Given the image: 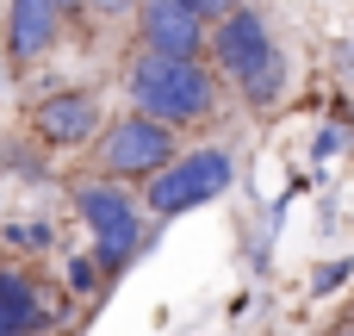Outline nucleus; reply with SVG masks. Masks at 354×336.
Here are the masks:
<instances>
[{"instance_id":"16","label":"nucleus","mask_w":354,"mask_h":336,"mask_svg":"<svg viewBox=\"0 0 354 336\" xmlns=\"http://www.w3.org/2000/svg\"><path fill=\"white\" fill-rule=\"evenodd\" d=\"M56 6H62V19H68V25H81V19H87V0H56Z\"/></svg>"},{"instance_id":"4","label":"nucleus","mask_w":354,"mask_h":336,"mask_svg":"<svg viewBox=\"0 0 354 336\" xmlns=\"http://www.w3.org/2000/svg\"><path fill=\"white\" fill-rule=\"evenodd\" d=\"M230 181H236V156H230L224 143H199V150H180L174 162H162L137 193H143V212H149L156 224H174V218H187V212L224 200Z\"/></svg>"},{"instance_id":"2","label":"nucleus","mask_w":354,"mask_h":336,"mask_svg":"<svg viewBox=\"0 0 354 336\" xmlns=\"http://www.w3.org/2000/svg\"><path fill=\"white\" fill-rule=\"evenodd\" d=\"M124 100L174 131L212 125L224 106V81L205 56H162V50H137L124 62Z\"/></svg>"},{"instance_id":"11","label":"nucleus","mask_w":354,"mask_h":336,"mask_svg":"<svg viewBox=\"0 0 354 336\" xmlns=\"http://www.w3.org/2000/svg\"><path fill=\"white\" fill-rule=\"evenodd\" d=\"M62 281H68V293H81V299H93V293L106 287V268H100L93 256H62Z\"/></svg>"},{"instance_id":"14","label":"nucleus","mask_w":354,"mask_h":336,"mask_svg":"<svg viewBox=\"0 0 354 336\" xmlns=\"http://www.w3.org/2000/svg\"><path fill=\"white\" fill-rule=\"evenodd\" d=\"M143 0H87V19H137Z\"/></svg>"},{"instance_id":"10","label":"nucleus","mask_w":354,"mask_h":336,"mask_svg":"<svg viewBox=\"0 0 354 336\" xmlns=\"http://www.w3.org/2000/svg\"><path fill=\"white\" fill-rule=\"evenodd\" d=\"M0 249H12V256H44V249H56V224H50V218H12V224H0Z\"/></svg>"},{"instance_id":"13","label":"nucleus","mask_w":354,"mask_h":336,"mask_svg":"<svg viewBox=\"0 0 354 336\" xmlns=\"http://www.w3.org/2000/svg\"><path fill=\"white\" fill-rule=\"evenodd\" d=\"M342 143H348V131H342V125H324V131L311 137V162H330Z\"/></svg>"},{"instance_id":"5","label":"nucleus","mask_w":354,"mask_h":336,"mask_svg":"<svg viewBox=\"0 0 354 336\" xmlns=\"http://www.w3.org/2000/svg\"><path fill=\"white\" fill-rule=\"evenodd\" d=\"M87 150H93V156H87V168H93V175H112V181L143 187L162 162H174V156H180V131L131 106V112H112Z\"/></svg>"},{"instance_id":"8","label":"nucleus","mask_w":354,"mask_h":336,"mask_svg":"<svg viewBox=\"0 0 354 336\" xmlns=\"http://www.w3.org/2000/svg\"><path fill=\"white\" fill-rule=\"evenodd\" d=\"M56 324V299L44 274H31L19 256L0 262V336H44Z\"/></svg>"},{"instance_id":"17","label":"nucleus","mask_w":354,"mask_h":336,"mask_svg":"<svg viewBox=\"0 0 354 336\" xmlns=\"http://www.w3.org/2000/svg\"><path fill=\"white\" fill-rule=\"evenodd\" d=\"M324 336H354V312H348V318H336V324H330Z\"/></svg>"},{"instance_id":"3","label":"nucleus","mask_w":354,"mask_h":336,"mask_svg":"<svg viewBox=\"0 0 354 336\" xmlns=\"http://www.w3.org/2000/svg\"><path fill=\"white\" fill-rule=\"evenodd\" d=\"M68 206L81 218V231L93 237V262L106 268V281H118L143 249H149V212H143V193L131 181H112V175H81L68 187Z\"/></svg>"},{"instance_id":"15","label":"nucleus","mask_w":354,"mask_h":336,"mask_svg":"<svg viewBox=\"0 0 354 336\" xmlns=\"http://www.w3.org/2000/svg\"><path fill=\"white\" fill-rule=\"evenodd\" d=\"M180 6H187V12H199L205 25H218V19H224L230 6H243V0H180Z\"/></svg>"},{"instance_id":"1","label":"nucleus","mask_w":354,"mask_h":336,"mask_svg":"<svg viewBox=\"0 0 354 336\" xmlns=\"http://www.w3.org/2000/svg\"><path fill=\"white\" fill-rule=\"evenodd\" d=\"M205 62L218 69V81H230V87H236V100H243L249 112H274V106L286 100L292 62H286L280 37H274L268 12H261V6H249V0H243V6H230V12L212 25Z\"/></svg>"},{"instance_id":"9","label":"nucleus","mask_w":354,"mask_h":336,"mask_svg":"<svg viewBox=\"0 0 354 336\" xmlns=\"http://www.w3.org/2000/svg\"><path fill=\"white\" fill-rule=\"evenodd\" d=\"M131 25H137V50H162V56H205L212 44V25L180 0H143Z\"/></svg>"},{"instance_id":"7","label":"nucleus","mask_w":354,"mask_h":336,"mask_svg":"<svg viewBox=\"0 0 354 336\" xmlns=\"http://www.w3.org/2000/svg\"><path fill=\"white\" fill-rule=\"evenodd\" d=\"M62 6L56 0H6L0 12V62L6 75H31L37 62H50V50L62 44Z\"/></svg>"},{"instance_id":"6","label":"nucleus","mask_w":354,"mask_h":336,"mask_svg":"<svg viewBox=\"0 0 354 336\" xmlns=\"http://www.w3.org/2000/svg\"><path fill=\"white\" fill-rule=\"evenodd\" d=\"M106 125V106L93 87H50L31 100V137L44 150H87Z\"/></svg>"},{"instance_id":"12","label":"nucleus","mask_w":354,"mask_h":336,"mask_svg":"<svg viewBox=\"0 0 354 336\" xmlns=\"http://www.w3.org/2000/svg\"><path fill=\"white\" fill-rule=\"evenodd\" d=\"M348 281H354V262H348V256H336V262H324V268L311 274V299H330V293H342Z\"/></svg>"}]
</instances>
